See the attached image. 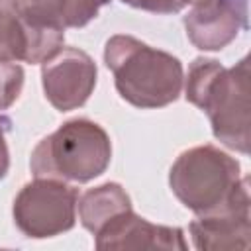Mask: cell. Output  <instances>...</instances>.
<instances>
[{"label": "cell", "instance_id": "cell-1", "mask_svg": "<svg viewBox=\"0 0 251 251\" xmlns=\"http://www.w3.org/2000/svg\"><path fill=\"white\" fill-rule=\"evenodd\" d=\"M184 96L204 110L214 137L226 147L249 153V59L231 69L208 57H196L186 75Z\"/></svg>", "mask_w": 251, "mask_h": 251}, {"label": "cell", "instance_id": "cell-2", "mask_svg": "<svg viewBox=\"0 0 251 251\" xmlns=\"http://www.w3.org/2000/svg\"><path fill=\"white\" fill-rule=\"evenodd\" d=\"M104 63L114 75L118 94L135 108H165L182 92V63L133 35H112L104 45Z\"/></svg>", "mask_w": 251, "mask_h": 251}, {"label": "cell", "instance_id": "cell-3", "mask_svg": "<svg viewBox=\"0 0 251 251\" xmlns=\"http://www.w3.org/2000/svg\"><path fill=\"white\" fill-rule=\"evenodd\" d=\"M110 161L112 141L106 129L88 118H75L33 147L29 169L33 176L88 182L104 175Z\"/></svg>", "mask_w": 251, "mask_h": 251}, {"label": "cell", "instance_id": "cell-4", "mask_svg": "<svg viewBox=\"0 0 251 251\" xmlns=\"http://www.w3.org/2000/svg\"><path fill=\"white\" fill-rule=\"evenodd\" d=\"M239 178V163L229 153L210 143L182 151L169 173L173 194L196 216L226 204Z\"/></svg>", "mask_w": 251, "mask_h": 251}, {"label": "cell", "instance_id": "cell-5", "mask_svg": "<svg viewBox=\"0 0 251 251\" xmlns=\"http://www.w3.org/2000/svg\"><path fill=\"white\" fill-rule=\"evenodd\" d=\"M78 190L67 180L35 176L14 198V224L31 239L61 235L76 224Z\"/></svg>", "mask_w": 251, "mask_h": 251}, {"label": "cell", "instance_id": "cell-6", "mask_svg": "<svg viewBox=\"0 0 251 251\" xmlns=\"http://www.w3.org/2000/svg\"><path fill=\"white\" fill-rule=\"evenodd\" d=\"M249 206V178L241 176L226 204L208 214H198L190 222L192 245L200 251L247 249L251 235Z\"/></svg>", "mask_w": 251, "mask_h": 251}, {"label": "cell", "instance_id": "cell-7", "mask_svg": "<svg viewBox=\"0 0 251 251\" xmlns=\"http://www.w3.org/2000/svg\"><path fill=\"white\" fill-rule=\"evenodd\" d=\"M94 59L76 47H63L41 65V84L47 102L59 112H71L86 104L96 86Z\"/></svg>", "mask_w": 251, "mask_h": 251}, {"label": "cell", "instance_id": "cell-8", "mask_svg": "<svg viewBox=\"0 0 251 251\" xmlns=\"http://www.w3.org/2000/svg\"><path fill=\"white\" fill-rule=\"evenodd\" d=\"M190 4L184 29L190 43L202 51H220L249 27V0H190Z\"/></svg>", "mask_w": 251, "mask_h": 251}, {"label": "cell", "instance_id": "cell-9", "mask_svg": "<svg viewBox=\"0 0 251 251\" xmlns=\"http://www.w3.org/2000/svg\"><path fill=\"white\" fill-rule=\"evenodd\" d=\"M65 43V31L35 27L18 10L14 0H0V59L43 65Z\"/></svg>", "mask_w": 251, "mask_h": 251}, {"label": "cell", "instance_id": "cell-10", "mask_svg": "<svg viewBox=\"0 0 251 251\" xmlns=\"http://www.w3.org/2000/svg\"><path fill=\"white\" fill-rule=\"evenodd\" d=\"M94 245L102 251H127V249H165L186 251V239L180 227L151 224L149 220L126 210L114 216L96 235Z\"/></svg>", "mask_w": 251, "mask_h": 251}, {"label": "cell", "instance_id": "cell-11", "mask_svg": "<svg viewBox=\"0 0 251 251\" xmlns=\"http://www.w3.org/2000/svg\"><path fill=\"white\" fill-rule=\"evenodd\" d=\"M20 14L35 27L71 29L90 24L110 0H14Z\"/></svg>", "mask_w": 251, "mask_h": 251}, {"label": "cell", "instance_id": "cell-12", "mask_svg": "<svg viewBox=\"0 0 251 251\" xmlns=\"http://www.w3.org/2000/svg\"><path fill=\"white\" fill-rule=\"evenodd\" d=\"M78 220L84 229L96 235L114 216L131 210V198L118 182H104L78 196Z\"/></svg>", "mask_w": 251, "mask_h": 251}, {"label": "cell", "instance_id": "cell-13", "mask_svg": "<svg viewBox=\"0 0 251 251\" xmlns=\"http://www.w3.org/2000/svg\"><path fill=\"white\" fill-rule=\"evenodd\" d=\"M24 69L14 61L0 59V112L8 110L22 94Z\"/></svg>", "mask_w": 251, "mask_h": 251}, {"label": "cell", "instance_id": "cell-14", "mask_svg": "<svg viewBox=\"0 0 251 251\" xmlns=\"http://www.w3.org/2000/svg\"><path fill=\"white\" fill-rule=\"evenodd\" d=\"M120 2L151 14H178L190 4V0H120Z\"/></svg>", "mask_w": 251, "mask_h": 251}, {"label": "cell", "instance_id": "cell-15", "mask_svg": "<svg viewBox=\"0 0 251 251\" xmlns=\"http://www.w3.org/2000/svg\"><path fill=\"white\" fill-rule=\"evenodd\" d=\"M10 126H12V120L0 114V180L8 175V169H10V151L6 143V133L10 131Z\"/></svg>", "mask_w": 251, "mask_h": 251}]
</instances>
